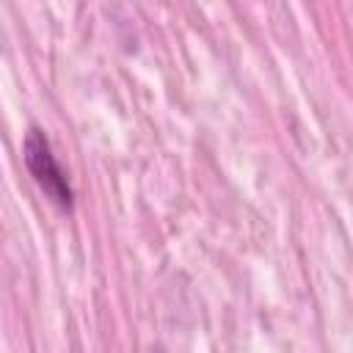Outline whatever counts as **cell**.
Wrapping results in <instances>:
<instances>
[{
	"mask_svg": "<svg viewBox=\"0 0 353 353\" xmlns=\"http://www.w3.org/2000/svg\"><path fill=\"white\" fill-rule=\"evenodd\" d=\"M22 157H25V165L30 171V176L36 179V185L47 193V199L69 212L74 207V193H72V185L66 179V171L61 168L58 157L52 154V146H50V138L44 135L41 127H30L25 132V143H22Z\"/></svg>",
	"mask_w": 353,
	"mask_h": 353,
	"instance_id": "obj_1",
	"label": "cell"
}]
</instances>
